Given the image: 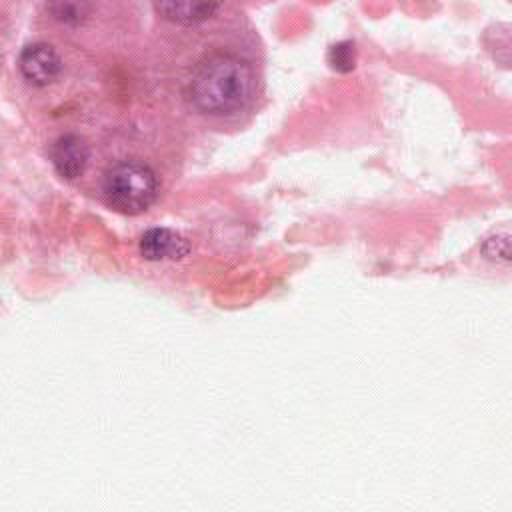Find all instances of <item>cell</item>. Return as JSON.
Here are the masks:
<instances>
[{
  "label": "cell",
  "instance_id": "cell-8",
  "mask_svg": "<svg viewBox=\"0 0 512 512\" xmlns=\"http://www.w3.org/2000/svg\"><path fill=\"white\" fill-rule=\"evenodd\" d=\"M328 64L336 72H350L356 64V50L352 42H338L328 50Z\"/></svg>",
  "mask_w": 512,
  "mask_h": 512
},
{
  "label": "cell",
  "instance_id": "cell-9",
  "mask_svg": "<svg viewBox=\"0 0 512 512\" xmlns=\"http://www.w3.org/2000/svg\"><path fill=\"white\" fill-rule=\"evenodd\" d=\"M484 254L488 258L506 262L508 260V234H498V236L488 238L484 244Z\"/></svg>",
  "mask_w": 512,
  "mask_h": 512
},
{
  "label": "cell",
  "instance_id": "cell-6",
  "mask_svg": "<svg viewBox=\"0 0 512 512\" xmlns=\"http://www.w3.org/2000/svg\"><path fill=\"white\" fill-rule=\"evenodd\" d=\"M220 0H154L158 14L174 24L192 26L208 20L218 10Z\"/></svg>",
  "mask_w": 512,
  "mask_h": 512
},
{
  "label": "cell",
  "instance_id": "cell-3",
  "mask_svg": "<svg viewBox=\"0 0 512 512\" xmlns=\"http://www.w3.org/2000/svg\"><path fill=\"white\" fill-rule=\"evenodd\" d=\"M18 66H20V72L24 74V78L36 86H46V84L54 82L62 72V60H60L58 52L50 44H44V42L26 46L20 52Z\"/></svg>",
  "mask_w": 512,
  "mask_h": 512
},
{
  "label": "cell",
  "instance_id": "cell-4",
  "mask_svg": "<svg viewBox=\"0 0 512 512\" xmlns=\"http://www.w3.org/2000/svg\"><path fill=\"white\" fill-rule=\"evenodd\" d=\"M50 158H52L56 172L62 178L74 180V178L82 176L88 166L90 146L78 134H64L52 144Z\"/></svg>",
  "mask_w": 512,
  "mask_h": 512
},
{
  "label": "cell",
  "instance_id": "cell-2",
  "mask_svg": "<svg viewBox=\"0 0 512 512\" xmlns=\"http://www.w3.org/2000/svg\"><path fill=\"white\" fill-rule=\"evenodd\" d=\"M102 190L114 210L122 214H140L154 204L158 196V178L148 164L124 160L106 172Z\"/></svg>",
  "mask_w": 512,
  "mask_h": 512
},
{
  "label": "cell",
  "instance_id": "cell-1",
  "mask_svg": "<svg viewBox=\"0 0 512 512\" xmlns=\"http://www.w3.org/2000/svg\"><path fill=\"white\" fill-rule=\"evenodd\" d=\"M256 76L252 66L234 54H210L190 78L192 104L206 114L224 116L242 110L254 94Z\"/></svg>",
  "mask_w": 512,
  "mask_h": 512
},
{
  "label": "cell",
  "instance_id": "cell-7",
  "mask_svg": "<svg viewBox=\"0 0 512 512\" xmlns=\"http://www.w3.org/2000/svg\"><path fill=\"white\" fill-rule=\"evenodd\" d=\"M90 0H48V12L66 26H78L90 16Z\"/></svg>",
  "mask_w": 512,
  "mask_h": 512
},
{
  "label": "cell",
  "instance_id": "cell-5",
  "mask_svg": "<svg viewBox=\"0 0 512 512\" xmlns=\"http://www.w3.org/2000/svg\"><path fill=\"white\" fill-rule=\"evenodd\" d=\"M188 252V240L170 228H150L140 240V254L146 260H180Z\"/></svg>",
  "mask_w": 512,
  "mask_h": 512
}]
</instances>
